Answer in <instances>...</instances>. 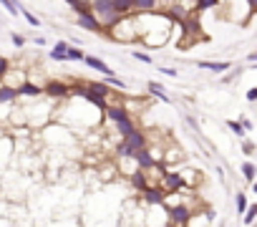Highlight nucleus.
Returning <instances> with one entry per match:
<instances>
[{"label":"nucleus","instance_id":"obj_1","mask_svg":"<svg viewBox=\"0 0 257 227\" xmlns=\"http://www.w3.org/2000/svg\"><path fill=\"white\" fill-rule=\"evenodd\" d=\"M134 26H137V41H142L147 48H162L172 41V21L162 11L134 16Z\"/></svg>","mask_w":257,"mask_h":227},{"label":"nucleus","instance_id":"obj_2","mask_svg":"<svg viewBox=\"0 0 257 227\" xmlns=\"http://www.w3.org/2000/svg\"><path fill=\"white\" fill-rule=\"evenodd\" d=\"M91 6V16L98 21V26H101V33H108L116 23H118V18L121 16H116L113 13V8H111V0H93V3H88Z\"/></svg>","mask_w":257,"mask_h":227},{"label":"nucleus","instance_id":"obj_3","mask_svg":"<svg viewBox=\"0 0 257 227\" xmlns=\"http://www.w3.org/2000/svg\"><path fill=\"white\" fill-rule=\"evenodd\" d=\"M106 36H108V38H113V41H118V43H132V41H137L134 16H123V18H118V23H116Z\"/></svg>","mask_w":257,"mask_h":227},{"label":"nucleus","instance_id":"obj_4","mask_svg":"<svg viewBox=\"0 0 257 227\" xmlns=\"http://www.w3.org/2000/svg\"><path fill=\"white\" fill-rule=\"evenodd\" d=\"M164 209H167V222L169 224H174V227H184L187 222H189V217L194 214V209H192V204H187V202H177V204H162Z\"/></svg>","mask_w":257,"mask_h":227},{"label":"nucleus","instance_id":"obj_5","mask_svg":"<svg viewBox=\"0 0 257 227\" xmlns=\"http://www.w3.org/2000/svg\"><path fill=\"white\" fill-rule=\"evenodd\" d=\"M41 88H43V96H46L48 101H66V98H71V86H68L66 81L51 78V81H46Z\"/></svg>","mask_w":257,"mask_h":227},{"label":"nucleus","instance_id":"obj_6","mask_svg":"<svg viewBox=\"0 0 257 227\" xmlns=\"http://www.w3.org/2000/svg\"><path fill=\"white\" fill-rule=\"evenodd\" d=\"M167 197H172V194H179L182 189H187L184 187V179H182V174L179 172H174V169H167L164 174H162V179H159V184H157Z\"/></svg>","mask_w":257,"mask_h":227},{"label":"nucleus","instance_id":"obj_7","mask_svg":"<svg viewBox=\"0 0 257 227\" xmlns=\"http://www.w3.org/2000/svg\"><path fill=\"white\" fill-rule=\"evenodd\" d=\"M33 98V101H38V98H43V88H41V83H33V81H23L21 86H18V98Z\"/></svg>","mask_w":257,"mask_h":227},{"label":"nucleus","instance_id":"obj_8","mask_svg":"<svg viewBox=\"0 0 257 227\" xmlns=\"http://www.w3.org/2000/svg\"><path fill=\"white\" fill-rule=\"evenodd\" d=\"M83 63L91 68V71H96V73H103V78H108V76H113V71H111V66L106 63V61H101L98 56H86L83 58Z\"/></svg>","mask_w":257,"mask_h":227},{"label":"nucleus","instance_id":"obj_9","mask_svg":"<svg viewBox=\"0 0 257 227\" xmlns=\"http://www.w3.org/2000/svg\"><path fill=\"white\" fill-rule=\"evenodd\" d=\"M103 117H106L111 124H118V122H123V119H132V117H128V113L123 111L121 103H108L106 111H103Z\"/></svg>","mask_w":257,"mask_h":227},{"label":"nucleus","instance_id":"obj_10","mask_svg":"<svg viewBox=\"0 0 257 227\" xmlns=\"http://www.w3.org/2000/svg\"><path fill=\"white\" fill-rule=\"evenodd\" d=\"M212 219H214L212 209H204V212H194V214L189 217V222H187L184 227H212Z\"/></svg>","mask_w":257,"mask_h":227},{"label":"nucleus","instance_id":"obj_11","mask_svg":"<svg viewBox=\"0 0 257 227\" xmlns=\"http://www.w3.org/2000/svg\"><path fill=\"white\" fill-rule=\"evenodd\" d=\"M128 182H132V187L142 194V192H147L149 189V179H147V172H142V169H134L132 174H128Z\"/></svg>","mask_w":257,"mask_h":227},{"label":"nucleus","instance_id":"obj_12","mask_svg":"<svg viewBox=\"0 0 257 227\" xmlns=\"http://www.w3.org/2000/svg\"><path fill=\"white\" fill-rule=\"evenodd\" d=\"M76 23H78L81 28L91 31V33H101V26H98V21L91 16V11H88V13H83V16H76Z\"/></svg>","mask_w":257,"mask_h":227},{"label":"nucleus","instance_id":"obj_13","mask_svg":"<svg viewBox=\"0 0 257 227\" xmlns=\"http://www.w3.org/2000/svg\"><path fill=\"white\" fill-rule=\"evenodd\" d=\"M197 66H199V68H204V71H212V73H224V71H229V68H232V63H229V61H199Z\"/></svg>","mask_w":257,"mask_h":227},{"label":"nucleus","instance_id":"obj_14","mask_svg":"<svg viewBox=\"0 0 257 227\" xmlns=\"http://www.w3.org/2000/svg\"><path fill=\"white\" fill-rule=\"evenodd\" d=\"M144 194V202L147 204H164L167 202V194L159 189V187H149L147 192H142Z\"/></svg>","mask_w":257,"mask_h":227},{"label":"nucleus","instance_id":"obj_15","mask_svg":"<svg viewBox=\"0 0 257 227\" xmlns=\"http://www.w3.org/2000/svg\"><path fill=\"white\" fill-rule=\"evenodd\" d=\"M113 129H116V134H118V142H121V139H126L128 134H132V132L137 129V124H134L132 119H123V122L113 124Z\"/></svg>","mask_w":257,"mask_h":227},{"label":"nucleus","instance_id":"obj_16","mask_svg":"<svg viewBox=\"0 0 257 227\" xmlns=\"http://www.w3.org/2000/svg\"><path fill=\"white\" fill-rule=\"evenodd\" d=\"M68 46H71V43H66V41H58V43L51 48L48 58H51V61H58V63H61V61H66V51H68Z\"/></svg>","mask_w":257,"mask_h":227},{"label":"nucleus","instance_id":"obj_17","mask_svg":"<svg viewBox=\"0 0 257 227\" xmlns=\"http://www.w3.org/2000/svg\"><path fill=\"white\" fill-rule=\"evenodd\" d=\"M16 101H18V88L0 83V103H16Z\"/></svg>","mask_w":257,"mask_h":227},{"label":"nucleus","instance_id":"obj_18","mask_svg":"<svg viewBox=\"0 0 257 227\" xmlns=\"http://www.w3.org/2000/svg\"><path fill=\"white\" fill-rule=\"evenodd\" d=\"M111 8L116 16H132V0H111Z\"/></svg>","mask_w":257,"mask_h":227},{"label":"nucleus","instance_id":"obj_19","mask_svg":"<svg viewBox=\"0 0 257 227\" xmlns=\"http://www.w3.org/2000/svg\"><path fill=\"white\" fill-rule=\"evenodd\" d=\"M147 91H149L152 96H157V98H162V101H167V103L172 101V98L167 96V88H164L162 83H157V81H149V83H147Z\"/></svg>","mask_w":257,"mask_h":227},{"label":"nucleus","instance_id":"obj_20","mask_svg":"<svg viewBox=\"0 0 257 227\" xmlns=\"http://www.w3.org/2000/svg\"><path fill=\"white\" fill-rule=\"evenodd\" d=\"M254 174H257V167H254L252 162H244V164H242V177H244L247 184H254Z\"/></svg>","mask_w":257,"mask_h":227},{"label":"nucleus","instance_id":"obj_21","mask_svg":"<svg viewBox=\"0 0 257 227\" xmlns=\"http://www.w3.org/2000/svg\"><path fill=\"white\" fill-rule=\"evenodd\" d=\"M21 16L26 18V23H28L31 28H41V18H38V16H33L31 11H26L23 6H21Z\"/></svg>","mask_w":257,"mask_h":227},{"label":"nucleus","instance_id":"obj_22","mask_svg":"<svg viewBox=\"0 0 257 227\" xmlns=\"http://www.w3.org/2000/svg\"><path fill=\"white\" fill-rule=\"evenodd\" d=\"M83 58H86V53H83L81 48L68 46V51H66V61H83Z\"/></svg>","mask_w":257,"mask_h":227},{"label":"nucleus","instance_id":"obj_23","mask_svg":"<svg viewBox=\"0 0 257 227\" xmlns=\"http://www.w3.org/2000/svg\"><path fill=\"white\" fill-rule=\"evenodd\" d=\"M254 217H257V204H247V209H244V217H242L244 227H249V224L254 222Z\"/></svg>","mask_w":257,"mask_h":227},{"label":"nucleus","instance_id":"obj_24","mask_svg":"<svg viewBox=\"0 0 257 227\" xmlns=\"http://www.w3.org/2000/svg\"><path fill=\"white\" fill-rule=\"evenodd\" d=\"M68 8H71L76 16H83V13L91 11V6H88V3H81V0H73V3H68Z\"/></svg>","mask_w":257,"mask_h":227},{"label":"nucleus","instance_id":"obj_25","mask_svg":"<svg viewBox=\"0 0 257 227\" xmlns=\"http://www.w3.org/2000/svg\"><path fill=\"white\" fill-rule=\"evenodd\" d=\"M103 83L113 91V88H118V91H126V83L121 81V78H116V76H108V78H103Z\"/></svg>","mask_w":257,"mask_h":227},{"label":"nucleus","instance_id":"obj_26","mask_svg":"<svg viewBox=\"0 0 257 227\" xmlns=\"http://www.w3.org/2000/svg\"><path fill=\"white\" fill-rule=\"evenodd\" d=\"M227 127H229V132H232V134H237V139H244V137H247V134H244V129H242V124H239L237 119H229V122H227Z\"/></svg>","mask_w":257,"mask_h":227},{"label":"nucleus","instance_id":"obj_27","mask_svg":"<svg viewBox=\"0 0 257 227\" xmlns=\"http://www.w3.org/2000/svg\"><path fill=\"white\" fill-rule=\"evenodd\" d=\"M234 204H237V214H244V209H247V194L244 192H237Z\"/></svg>","mask_w":257,"mask_h":227},{"label":"nucleus","instance_id":"obj_28","mask_svg":"<svg viewBox=\"0 0 257 227\" xmlns=\"http://www.w3.org/2000/svg\"><path fill=\"white\" fill-rule=\"evenodd\" d=\"M3 8H6L11 16H18V13H21V3H13V0H3Z\"/></svg>","mask_w":257,"mask_h":227},{"label":"nucleus","instance_id":"obj_29","mask_svg":"<svg viewBox=\"0 0 257 227\" xmlns=\"http://www.w3.org/2000/svg\"><path fill=\"white\" fill-rule=\"evenodd\" d=\"M8 71H11V61L0 56V81H3V78L8 76Z\"/></svg>","mask_w":257,"mask_h":227},{"label":"nucleus","instance_id":"obj_30","mask_svg":"<svg viewBox=\"0 0 257 227\" xmlns=\"http://www.w3.org/2000/svg\"><path fill=\"white\" fill-rule=\"evenodd\" d=\"M132 56H134L137 61H142V63H154V58H152L149 53H144V51H134Z\"/></svg>","mask_w":257,"mask_h":227},{"label":"nucleus","instance_id":"obj_31","mask_svg":"<svg viewBox=\"0 0 257 227\" xmlns=\"http://www.w3.org/2000/svg\"><path fill=\"white\" fill-rule=\"evenodd\" d=\"M11 41H13V46H16V48H23V46H26V38H23L21 33H13V36H11Z\"/></svg>","mask_w":257,"mask_h":227},{"label":"nucleus","instance_id":"obj_32","mask_svg":"<svg viewBox=\"0 0 257 227\" xmlns=\"http://www.w3.org/2000/svg\"><path fill=\"white\" fill-rule=\"evenodd\" d=\"M242 152H244V154H247V157H249V154H252V152H254V144H252V142H249V139H242Z\"/></svg>","mask_w":257,"mask_h":227},{"label":"nucleus","instance_id":"obj_33","mask_svg":"<svg viewBox=\"0 0 257 227\" xmlns=\"http://www.w3.org/2000/svg\"><path fill=\"white\" fill-rule=\"evenodd\" d=\"M159 73H164V76H172V78H177V68H167V66H159Z\"/></svg>","mask_w":257,"mask_h":227},{"label":"nucleus","instance_id":"obj_34","mask_svg":"<svg viewBox=\"0 0 257 227\" xmlns=\"http://www.w3.org/2000/svg\"><path fill=\"white\" fill-rule=\"evenodd\" d=\"M247 101H249V103H254V101H257V88H254V86H252V88H247Z\"/></svg>","mask_w":257,"mask_h":227},{"label":"nucleus","instance_id":"obj_35","mask_svg":"<svg viewBox=\"0 0 257 227\" xmlns=\"http://www.w3.org/2000/svg\"><path fill=\"white\" fill-rule=\"evenodd\" d=\"M187 124H189L192 129H197V132H199V124H197V119H194V117H187Z\"/></svg>","mask_w":257,"mask_h":227},{"label":"nucleus","instance_id":"obj_36","mask_svg":"<svg viewBox=\"0 0 257 227\" xmlns=\"http://www.w3.org/2000/svg\"><path fill=\"white\" fill-rule=\"evenodd\" d=\"M164 227H174V224H169V222H167V224H164Z\"/></svg>","mask_w":257,"mask_h":227}]
</instances>
